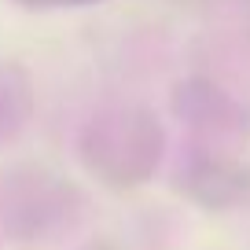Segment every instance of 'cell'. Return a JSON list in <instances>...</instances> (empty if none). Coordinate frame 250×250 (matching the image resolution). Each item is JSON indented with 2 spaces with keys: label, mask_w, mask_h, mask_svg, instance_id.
<instances>
[{
  "label": "cell",
  "mask_w": 250,
  "mask_h": 250,
  "mask_svg": "<svg viewBox=\"0 0 250 250\" xmlns=\"http://www.w3.org/2000/svg\"><path fill=\"white\" fill-rule=\"evenodd\" d=\"M15 4H22V8H85V4H103V0H15Z\"/></svg>",
  "instance_id": "obj_1"
}]
</instances>
